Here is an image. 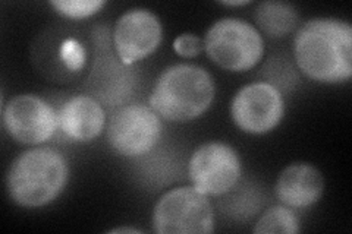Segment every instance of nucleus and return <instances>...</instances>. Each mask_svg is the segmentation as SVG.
<instances>
[{
  "label": "nucleus",
  "mask_w": 352,
  "mask_h": 234,
  "mask_svg": "<svg viewBox=\"0 0 352 234\" xmlns=\"http://www.w3.org/2000/svg\"><path fill=\"white\" fill-rule=\"evenodd\" d=\"M294 53L296 65L311 80L348 81L352 75V28L335 18L308 21L296 32Z\"/></svg>",
  "instance_id": "nucleus-1"
},
{
  "label": "nucleus",
  "mask_w": 352,
  "mask_h": 234,
  "mask_svg": "<svg viewBox=\"0 0 352 234\" xmlns=\"http://www.w3.org/2000/svg\"><path fill=\"white\" fill-rule=\"evenodd\" d=\"M68 173V163L59 151L47 147L28 150L9 167L8 194L21 207L47 205L62 194Z\"/></svg>",
  "instance_id": "nucleus-2"
},
{
  "label": "nucleus",
  "mask_w": 352,
  "mask_h": 234,
  "mask_svg": "<svg viewBox=\"0 0 352 234\" xmlns=\"http://www.w3.org/2000/svg\"><path fill=\"white\" fill-rule=\"evenodd\" d=\"M214 98L210 73L195 65H173L164 71L150 95V107L166 120L186 121L201 116Z\"/></svg>",
  "instance_id": "nucleus-3"
},
{
  "label": "nucleus",
  "mask_w": 352,
  "mask_h": 234,
  "mask_svg": "<svg viewBox=\"0 0 352 234\" xmlns=\"http://www.w3.org/2000/svg\"><path fill=\"white\" fill-rule=\"evenodd\" d=\"M204 49L216 65L226 71L251 69L261 59L264 43L260 32L236 18L217 21L207 31Z\"/></svg>",
  "instance_id": "nucleus-4"
},
{
  "label": "nucleus",
  "mask_w": 352,
  "mask_h": 234,
  "mask_svg": "<svg viewBox=\"0 0 352 234\" xmlns=\"http://www.w3.org/2000/svg\"><path fill=\"white\" fill-rule=\"evenodd\" d=\"M153 229L160 234H208L214 215L207 195L194 186L176 187L164 194L154 208Z\"/></svg>",
  "instance_id": "nucleus-5"
},
{
  "label": "nucleus",
  "mask_w": 352,
  "mask_h": 234,
  "mask_svg": "<svg viewBox=\"0 0 352 234\" xmlns=\"http://www.w3.org/2000/svg\"><path fill=\"white\" fill-rule=\"evenodd\" d=\"M162 135L159 115L148 106L129 104L119 108L107 126V141L118 154L138 157L154 148Z\"/></svg>",
  "instance_id": "nucleus-6"
},
{
  "label": "nucleus",
  "mask_w": 352,
  "mask_h": 234,
  "mask_svg": "<svg viewBox=\"0 0 352 234\" xmlns=\"http://www.w3.org/2000/svg\"><path fill=\"white\" fill-rule=\"evenodd\" d=\"M188 174L198 191L219 196L235 187L241 176V161L236 151L229 145L208 142L192 154Z\"/></svg>",
  "instance_id": "nucleus-7"
},
{
  "label": "nucleus",
  "mask_w": 352,
  "mask_h": 234,
  "mask_svg": "<svg viewBox=\"0 0 352 234\" xmlns=\"http://www.w3.org/2000/svg\"><path fill=\"white\" fill-rule=\"evenodd\" d=\"M3 126L15 141L36 145L49 141L59 128V117L43 98L16 95L3 108Z\"/></svg>",
  "instance_id": "nucleus-8"
},
{
  "label": "nucleus",
  "mask_w": 352,
  "mask_h": 234,
  "mask_svg": "<svg viewBox=\"0 0 352 234\" xmlns=\"http://www.w3.org/2000/svg\"><path fill=\"white\" fill-rule=\"evenodd\" d=\"M285 104L276 86L254 82L242 88L235 95L230 113L235 124L250 133H266L278 126L283 117Z\"/></svg>",
  "instance_id": "nucleus-9"
},
{
  "label": "nucleus",
  "mask_w": 352,
  "mask_h": 234,
  "mask_svg": "<svg viewBox=\"0 0 352 234\" xmlns=\"http://www.w3.org/2000/svg\"><path fill=\"white\" fill-rule=\"evenodd\" d=\"M162 41V24L148 9H131L120 16L113 31L119 59L132 65L147 58Z\"/></svg>",
  "instance_id": "nucleus-10"
},
{
  "label": "nucleus",
  "mask_w": 352,
  "mask_h": 234,
  "mask_svg": "<svg viewBox=\"0 0 352 234\" xmlns=\"http://www.w3.org/2000/svg\"><path fill=\"white\" fill-rule=\"evenodd\" d=\"M58 117L62 132L74 141H93L104 128L103 107L88 95H76L63 103Z\"/></svg>",
  "instance_id": "nucleus-11"
},
{
  "label": "nucleus",
  "mask_w": 352,
  "mask_h": 234,
  "mask_svg": "<svg viewBox=\"0 0 352 234\" xmlns=\"http://www.w3.org/2000/svg\"><path fill=\"white\" fill-rule=\"evenodd\" d=\"M323 176L314 165L296 163L286 167L276 183V195L292 208H305L316 204L323 194Z\"/></svg>",
  "instance_id": "nucleus-12"
},
{
  "label": "nucleus",
  "mask_w": 352,
  "mask_h": 234,
  "mask_svg": "<svg viewBox=\"0 0 352 234\" xmlns=\"http://www.w3.org/2000/svg\"><path fill=\"white\" fill-rule=\"evenodd\" d=\"M254 19L258 27L272 37H283L298 24V12L289 3L263 2L257 6Z\"/></svg>",
  "instance_id": "nucleus-13"
},
{
  "label": "nucleus",
  "mask_w": 352,
  "mask_h": 234,
  "mask_svg": "<svg viewBox=\"0 0 352 234\" xmlns=\"http://www.w3.org/2000/svg\"><path fill=\"white\" fill-rule=\"evenodd\" d=\"M300 231V222L296 215L289 208L273 207L263 217L254 227V233H286L295 234Z\"/></svg>",
  "instance_id": "nucleus-14"
},
{
  "label": "nucleus",
  "mask_w": 352,
  "mask_h": 234,
  "mask_svg": "<svg viewBox=\"0 0 352 234\" xmlns=\"http://www.w3.org/2000/svg\"><path fill=\"white\" fill-rule=\"evenodd\" d=\"M50 5L65 16L81 19L98 12V9L104 6V2L102 0H53Z\"/></svg>",
  "instance_id": "nucleus-15"
},
{
  "label": "nucleus",
  "mask_w": 352,
  "mask_h": 234,
  "mask_svg": "<svg viewBox=\"0 0 352 234\" xmlns=\"http://www.w3.org/2000/svg\"><path fill=\"white\" fill-rule=\"evenodd\" d=\"M173 49L184 58H195L204 49V43L195 34H182L173 41Z\"/></svg>",
  "instance_id": "nucleus-16"
},
{
  "label": "nucleus",
  "mask_w": 352,
  "mask_h": 234,
  "mask_svg": "<svg viewBox=\"0 0 352 234\" xmlns=\"http://www.w3.org/2000/svg\"><path fill=\"white\" fill-rule=\"evenodd\" d=\"M110 233H140V231L135 229H131V227H118V229L110 230Z\"/></svg>",
  "instance_id": "nucleus-17"
},
{
  "label": "nucleus",
  "mask_w": 352,
  "mask_h": 234,
  "mask_svg": "<svg viewBox=\"0 0 352 234\" xmlns=\"http://www.w3.org/2000/svg\"><path fill=\"white\" fill-rule=\"evenodd\" d=\"M248 0H241V2H223V5H229V6H239V5H247Z\"/></svg>",
  "instance_id": "nucleus-18"
}]
</instances>
